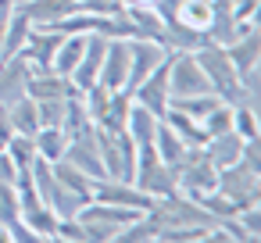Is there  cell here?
I'll return each mask as SVG.
<instances>
[{"label": "cell", "mask_w": 261, "mask_h": 243, "mask_svg": "<svg viewBox=\"0 0 261 243\" xmlns=\"http://www.w3.org/2000/svg\"><path fill=\"white\" fill-rule=\"evenodd\" d=\"M133 186H136V190H143L150 200H161V197H168V193H175V190H179V186H175V172H172V165H165V161L158 157L154 143L136 147V172H133Z\"/></svg>", "instance_id": "1"}, {"label": "cell", "mask_w": 261, "mask_h": 243, "mask_svg": "<svg viewBox=\"0 0 261 243\" xmlns=\"http://www.w3.org/2000/svg\"><path fill=\"white\" fill-rule=\"evenodd\" d=\"M97 132V150H100V165H104V175L108 179H125L133 182V172H136V143L129 140V132H108L100 125H93Z\"/></svg>", "instance_id": "2"}, {"label": "cell", "mask_w": 261, "mask_h": 243, "mask_svg": "<svg viewBox=\"0 0 261 243\" xmlns=\"http://www.w3.org/2000/svg\"><path fill=\"white\" fill-rule=\"evenodd\" d=\"M257 179H261V175L247 172L243 165L218 168V190H222L229 200H236L240 207H247V204H261V182H257Z\"/></svg>", "instance_id": "3"}, {"label": "cell", "mask_w": 261, "mask_h": 243, "mask_svg": "<svg viewBox=\"0 0 261 243\" xmlns=\"http://www.w3.org/2000/svg\"><path fill=\"white\" fill-rule=\"evenodd\" d=\"M129 93H133V100H136L140 107H147L150 115L161 118V115L168 111V100H172V93H168V58H165L140 86H133Z\"/></svg>", "instance_id": "4"}, {"label": "cell", "mask_w": 261, "mask_h": 243, "mask_svg": "<svg viewBox=\"0 0 261 243\" xmlns=\"http://www.w3.org/2000/svg\"><path fill=\"white\" fill-rule=\"evenodd\" d=\"M90 200H104V204H118V207H136V211H150V207H154V200H150L143 190H136V186L125 182V179H108V175L93 182Z\"/></svg>", "instance_id": "5"}, {"label": "cell", "mask_w": 261, "mask_h": 243, "mask_svg": "<svg viewBox=\"0 0 261 243\" xmlns=\"http://www.w3.org/2000/svg\"><path fill=\"white\" fill-rule=\"evenodd\" d=\"M165 58H168V47H161L154 40H129V79H125V90L140 86Z\"/></svg>", "instance_id": "6"}, {"label": "cell", "mask_w": 261, "mask_h": 243, "mask_svg": "<svg viewBox=\"0 0 261 243\" xmlns=\"http://www.w3.org/2000/svg\"><path fill=\"white\" fill-rule=\"evenodd\" d=\"M25 97L33 100H68V97H79L75 83L54 68H36L25 83Z\"/></svg>", "instance_id": "7"}, {"label": "cell", "mask_w": 261, "mask_h": 243, "mask_svg": "<svg viewBox=\"0 0 261 243\" xmlns=\"http://www.w3.org/2000/svg\"><path fill=\"white\" fill-rule=\"evenodd\" d=\"M61 161L75 165L79 172H86L93 179H104V165H100V150H97V132L93 129H83L75 136H68V150H65Z\"/></svg>", "instance_id": "8"}, {"label": "cell", "mask_w": 261, "mask_h": 243, "mask_svg": "<svg viewBox=\"0 0 261 243\" xmlns=\"http://www.w3.org/2000/svg\"><path fill=\"white\" fill-rule=\"evenodd\" d=\"M125 79H129V40H108L97 83L108 90H125Z\"/></svg>", "instance_id": "9"}, {"label": "cell", "mask_w": 261, "mask_h": 243, "mask_svg": "<svg viewBox=\"0 0 261 243\" xmlns=\"http://www.w3.org/2000/svg\"><path fill=\"white\" fill-rule=\"evenodd\" d=\"M33 75V65L15 54V58H0V104H15L18 97H25V83Z\"/></svg>", "instance_id": "10"}, {"label": "cell", "mask_w": 261, "mask_h": 243, "mask_svg": "<svg viewBox=\"0 0 261 243\" xmlns=\"http://www.w3.org/2000/svg\"><path fill=\"white\" fill-rule=\"evenodd\" d=\"M104 50H108V36H86V50H83V58H79V65L72 68V83H75V90L83 93V90H90L93 83H97V75H100V61H104Z\"/></svg>", "instance_id": "11"}, {"label": "cell", "mask_w": 261, "mask_h": 243, "mask_svg": "<svg viewBox=\"0 0 261 243\" xmlns=\"http://www.w3.org/2000/svg\"><path fill=\"white\" fill-rule=\"evenodd\" d=\"M61 40H65V36H58L54 29H40V25H33V29H29V40H25V47H22L18 54L33 65V72H36V68H50L54 50L61 47Z\"/></svg>", "instance_id": "12"}, {"label": "cell", "mask_w": 261, "mask_h": 243, "mask_svg": "<svg viewBox=\"0 0 261 243\" xmlns=\"http://www.w3.org/2000/svg\"><path fill=\"white\" fill-rule=\"evenodd\" d=\"M18 11H22L33 25L47 29V25L61 22L65 15L79 11V4H75V0H18Z\"/></svg>", "instance_id": "13"}, {"label": "cell", "mask_w": 261, "mask_h": 243, "mask_svg": "<svg viewBox=\"0 0 261 243\" xmlns=\"http://www.w3.org/2000/svg\"><path fill=\"white\" fill-rule=\"evenodd\" d=\"M161 122L182 140V147H204L207 143V132H204V125L197 122V118H190L186 111H179V107H168L165 115H161Z\"/></svg>", "instance_id": "14"}, {"label": "cell", "mask_w": 261, "mask_h": 243, "mask_svg": "<svg viewBox=\"0 0 261 243\" xmlns=\"http://www.w3.org/2000/svg\"><path fill=\"white\" fill-rule=\"evenodd\" d=\"M240 147H243V140L229 129V132H218V136H207V143H204V154H207V161L215 165V168H229V165H236V157H240Z\"/></svg>", "instance_id": "15"}, {"label": "cell", "mask_w": 261, "mask_h": 243, "mask_svg": "<svg viewBox=\"0 0 261 243\" xmlns=\"http://www.w3.org/2000/svg\"><path fill=\"white\" fill-rule=\"evenodd\" d=\"M36 157H43V161H61L65 157V150H68V132L61 129V125H40L36 129Z\"/></svg>", "instance_id": "16"}, {"label": "cell", "mask_w": 261, "mask_h": 243, "mask_svg": "<svg viewBox=\"0 0 261 243\" xmlns=\"http://www.w3.org/2000/svg\"><path fill=\"white\" fill-rule=\"evenodd\" d=\"M158 115H150L147 107H140L136 100H133V107H129V118H125V132H129V140L136 143V147H143V143H154V132H158Z\"/></svg>", "instance_id": "17"}, {"label": "cell", "mask_w": 261, "mask_h": 243, "mask_svg": "<svg viewBox=\"0 0 261 243\" xmlns=\"http://www.w3.org/2000/svg\"><path fill=\"white\" fill-rule=\"evenodd\" d=\"M29 29H33V22L15 8V11L8 15V22H4V43H0V58H15V54L25 47Z\"/></svg>", "instance_id": "18"}, {"label": "cell", "mask_w": 261, "mask_h": 243, "mask_svg": "<svg viewBox=\"0 0 261 243\" xmlns=\"http://www.w3.org/2000/svg\"><path fill=\"white\" fill-rule=\"evenodd\" d=\"M158 232H161L158 214H154V211H143V214H136L129 225H122L115 239H118V243H150V239H158Z\"/></svg>", "instance_id": "19"}, {"label": "cell", "mask_w": 261, "mask_h": 243, "mask_svg": "<svg viewBox=\"0 0 261 243\" xmlns=\"http://www.w3.org/2000/svg\"><path fill=\"white\" fill-rule=\"evenodd\" d=\"M129 107H133V93H129V90H111L108 111H104V118H100L97 125L108 129V132H122V129H125V118H129Z\"/></svg>", "instance_id": "20"}, {"label": "cell", "mask_w": 261, "mask_h": 243, "mask_svg": "<svg viewBox=\"0 0 261 243\" xmlns=\"http://www.w3.org/2000/svg\"><path fill=\"white\" fill-rule=\"evenodd\" d=\"M8 118H11V129L22 136H36V129H40V115H36L33 97H18L15 104H8Z\"/></svg>", "instance_id": "21"}, {"label": "cell", "mask_w": 261, "mask_h": 243, "mask_svg": "<svg viewBox=\"0 0 261 243\" xmlns=\"http://www.w3.org/2000/svg\"><path fill=\"white\" fill-rule=\"evenodd\" d=\"M83 50H86V36H65V40H61V47L54 50L50 68H54V72H61V75H72V68H75V65H79V58H83Z\"/></svg>", "instance_id": "22"}, {"label": "cell", "mask_w": 261, "mask_h": 243, "mask_svg": "<svg viewBox=\"0 0 261 243\" xmlns=\"http://www.w3.org/2000/svg\"><path fill=\"white\" fill-rule=\"evenodd\" d=\"M54 175L75 193V197H83V200H90V193H93V175H86V172H79L75 165H68V161H54Z\"/></svg>", "instance_id": "23"}, {"label": "cell", "mask_w": 261, "mask_h": 243, "mask_svg": "<svg viewBox=\"0 0 261 243\" xmlns=\"http://www.w3.org/2000/svg\"><path fill=\"white\" fill-rule=\"evenodd\" d=\"M4 154L11 157V165H15L18 172H29V168H33V161H36V140H33V136L15 132V136L4 143Z\"/></svg>", "instance_id": "24"}, {"label": "cell", "mask_w": 261, "mask_h": 243, "mask_svg": "<svg viewBox=\"0 0 261 243\" xmlns=\"http://www.w3.org/2000/svg\"><path fill=\"white\" fill-rule=\"evenodd\" d=\"M154 150H158V157L165 161V165H179V157H182V140L165 125V122H158V132H154Z\"/></svg>", "instance_id": "25"}, {"label": "cell", "mask_w": 261, "mask_h": 243, "mask_svg": "<svg viewBox=\"0 0 261 243\" xmlns=\"http://www.w3.org/2000/svg\"><path fill=\"white\" fill-rule=\"evenodd\" d=\"M22 222L36 232V239H54V229H58V211H54V207H47V204H40V207L25 211V214H22Z\"/></svg>", "instance_id": "26"}, {"label": "cell", "mask_w": 261, "mask_h": 243, "mask_svg": "<svg viewBox=\"0 0 261 243\" xmlns=\"http://www.w3.org/2000/svg\"><path fill=\"white\" fill-rule=\"evenodd\" d=\"M197 204L207 211V218H211V222H218V218H232V214L240 211V204H236V200H229L222 190H211V193L197 197Z\"/></svg>", "instance_id": "27"}, {"label": "cell", "mask_w": 261, "mask_h": 243, "mask_svg": "<svg viewBox=\"0 0 261 243\" xmlns=\"http://www.w3.org/2000/svg\"><path fill=\"white\" fill-rule=\"evenodd\" d=\"M200 125H204V132H207V136L229 132V129H232V107L218 100V104H215V107H211V111H207V115L200 118Z\"/></svg>", "instance_id": "28"}, {"label": "cell", "mask_w": 261, "mask_h": 243, "mask_svg": "<svg viewBox=\"0 0 261 243\" xmlns=\"http://www.w3.org/2000/svg\"><path fill=\"white\" fill-rule=\"evenodd\" d=\"M232 132L240 140H257L261 125H257V111L254 107H232Z\"/></svg>", "instance_id": "29"}, {"label": "cell", "mask_w": 261, "mask_h": 243, "mask_svg": "<svg viewBox=\"0 0 261 243\" xmlns=\"http://www.w3.org/2000/svg\"><path fill=\"white\" fill-rule=\"evenodd\" d=\"M22 218V207H18V193L11 182H0V225H11Z\"/></svg>", "instance_id": "30"}, {"label": "cell", "mask_w": 261, "mask_h": 243, "mask_svg": "<svg viewBox=\"0 0 261 243\" xmlns=\"http://www.w3.org/2000/svg\"><path fill=\"white\" fill-rule=\"evenodd\" d=\"M236 222L243 225V232H247L250 243L261 239V204H247V207H240V211H236Z\"/></svg>", "instance_id": "31"}, {"label": "cell", "mask_w": 261, "mask_h": 243, "mask_svg": "<svg viewBox=\"0 0 261 243\" xmlns=\"http://www.w3.org/2000/svg\"><path fill=\"white\" fill-rule=\"evenodd\" d=\"M40 125H61L65 122V100H36Z\"/></svg>", "instance_id": "32"}, {"label": "cell", "mask_w": 261, "mask_h": 243, "mask_svg": "<svg viewBox=\"0 0 261 243\" xmlns=\"http://www.w3.org/2000/svg\"><path fill=\"white\" fill-rule=\"evenodd\" d=\"M236 165H243L247 172L261 175V147H257V140H243V147H240V157H236Z\"/></svg>", "instance_id": "33"}, {"label": "cell", "mask_w": 261, "mask_h": 243, "mask_svg": "<svg viewBox=\"0 0 261 243\" xmlns=\"http://www.w3.org/2000/svg\"><path fill=\"white\" fill-rule=\"evenodd\" d=\"M15 136V129H11V118H8V107L0 104V150H4V143Z\"/></svg>", "instance_id": "34"}, {"label": "cell", "mask_w": 261, "mask_h": 243, "mask_svg": "<svg viewBox=\"0 0 261 243\" xmlns=\"http://www.w3.org/2000/svg\"><path fill=\"white\" fill-rule=\"evenodd\" d=\"M15 8H18V0H0V18H8Z\"/></svg>", "instance_id": "35"}, {"label": "cell", "mask_w": 261, "mask_h": 243, "mask_svg": "<svg viewBox=\"0 0 261 243\" xmlns=\"http://www.w3.org/2000/svg\"><path fill=\"white\" fill-rule=\"evenodd\" d=\"M75 4H83V0H75Z\"/></svg>", "instance_id": "36"}, {"label": "cell", "mask_w": 261, "mask_h": 243, "mask_svg": "<svg viewBox=\"0 0 261 243\" xmlns=\"http://www.w3.org/2000/svg\"><path fill=\"white\" fill-rule=\"evenodd\" d=\"M232 4H236V0H232Z\"/></svg>", "instance_id": "37"}]
</instances>
